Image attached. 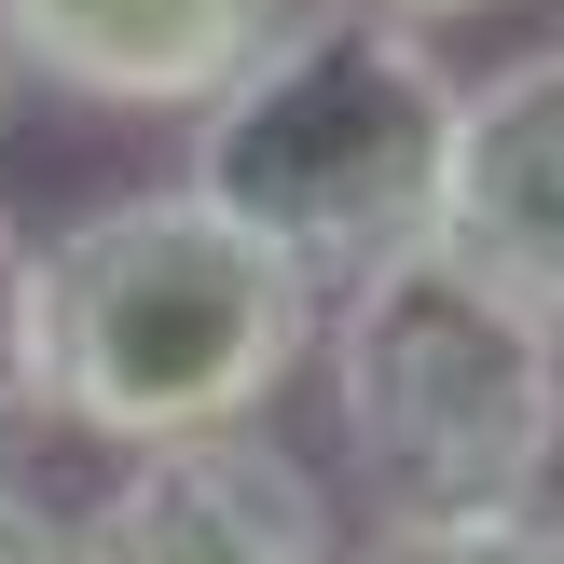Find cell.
I'll list each match as a JSON object with an SVG mask.
<instances>
[{
    "label": "cell",
    "instance_id": "11",
    "mask_svg": "<svg viewBox=\"0 0 564 564\" xmlns=\"http://www.w3.org/2000/svg\"><path fill=\"white\" fill-rule=\"evenodd\" d=\"M0 110H14V69H0Z\"/></svg>",
    "mask_w": 564,
    "mask_h": 564
},
{
    "label": "cell",
    "instance_id": "10",
    "mask_svg": "<svg viewBox=\"0 0 564 564\" xmlns=\"http://www.w3.org/2000/svg\"><path fill=\"white\" fill-rule=\"evenodd\" d=\"M372 14H400V28H455V14H496V0H372Z\"/></svg>",
    "mask_w": 564,
    "mask_h": 564
},
{
    "label": "cell",
    "instance_id": "1",
    "mask_svg": "<svg viewBox=\"0 0 564 564\" xmlns=\"http://www.w3.org/2000/svg\"><path fill=\"white\" fill-rule=\"evenodd\" d=\"M317 358V275L207 207L193 180H138L28 235V400L69 441H193L262 427Z\"/></svg>",
    "mask_w": 564,
    "mask_h": 564
},
{
    "label": "cell",
    "instance_id": "5",
    "mask_svg": "<svg viewBox=\"0 0 564 564\" xmlns=\"http://www.w3.org/2000/svg\"><path fill=\"white\" fill-rule=\"evenodd\" d=\"M468 290H496L510 317L564 330V55L523 42L510 69L455 83L441 124V180H427V235Z\"/></svg>",
    "mask_w": 564,
    "mask_h": 564
},
{
    "label": "cell",
    "instance_id": "2",
    "mask_svg": "<svg viewBox=\"0 0 564 564\" xmlns=\"http://www.w3.org/2000/svg\"><path fill=\"white\" fill-rule=\"evenodd\" d=\"M180 124H193L180 180L207 193L235 235H262L290 275L345 290L358 262H386V248L427 235L455 69H441L427 28L372 14V0H290V14L235 55V83L193 97Z\"/></svg>",
    "mask_w": 564,
    "mask_h": 564
},
{
    "label": "cell",
    "instance_id": "3",
    "mask_svg": "<svg viewBox=\"0 0 564 564\" xmlns=\"http://www.w3.org/2000/svg\"><path fill=\"white\" fill-rule=\"evenodd\" d=\"M317 400L345 468L386 510H482L538 496L564 441V330L468 290L441 248H386L345 290H317Z\"/></svg>",
    "mask_w": 564,
    "mask_h": 564
},
{
    "label": "cell",
    "instance_id": "9",
    "mask_svg": "<svg viewBox=\"0 0 564 564\" xmlns=\"http://www.w3.org/2000/svg\"><path fill=\"white\" fill-rule=\"evenodd\" d=\"M0 564H69V510H55V496H28L14 455H0Z\"/></svg>",
    "mask_w": 564,
    "mask_h": 564
},
{
    "label": "cell",
    "instance_id": "7",
    "mask_svg": "<svg viewBox=\"0 0 564 564\" xmlns=\"http://www.w3.org/2000/svg\"><path fill=\"white\" fill-rule=\"evenodd\" d=\"M345 564H564V523H551V482L482 496V510H386Z\"/></svg>",
    "mask_w": 564,
    "mask_h": 564
},
{
    "label": "cell",
    "instance_id": "6",
    "mask_svg": "<svg viewBox=\"0 0 564 564\" xmlns=\"http://www.w3.org/2000/svg\"><path fill=\"white\" fill-rule=\"evenodd\" d=\"M290 0H0V69L83 110H193Z\"/></svg>",
    "mask_w": 564,
    "mask_h": 564
},
{
    "label": "cell",
    "instance_id": "8",
    "mask_svg": "<svg viewBox=\"0 0 564 564\" xmlns=\"http://www.w3.org/2000/svg\"><path fill=\"white\" fill-rule=\"evenodd\" d=\"M42 427V400H28V235L0 220V455Z\"/></svg>",
    "mask_w": 564,
    "mask_h": 564
},
{
    "label": "cell",
    "instance_id": "4",
    "mask_svg": "<svg viewBox=\"0 0 564 564\" xmlns=\"http://www.w3.org/2000/svg\"><path fill=\"white\" fill-rule=\"evenodd\" d=\"M69 564H345V523L275 427H193L110 455L69 510Z\"/></svg>",
    "mask_w": 564,
    "mask_h": 564
}]
</instances>
